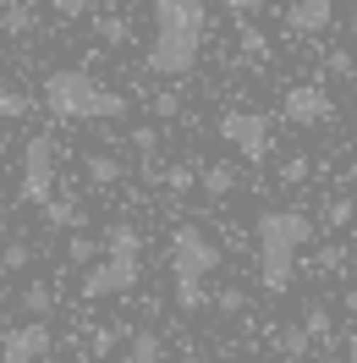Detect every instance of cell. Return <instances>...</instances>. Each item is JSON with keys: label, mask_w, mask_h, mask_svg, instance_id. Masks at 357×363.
Masks as SVG:
<instances>
[{"label": "cell", "mask_w": 357, "mask_h": 363, "mask_svg": "<svg viewBox=\"0 0 357 363\" xmlns=\"http://www.w3.org/2000/svg\"><path fill=\"white\" fill-rule=\"evenodd\" d=\"M154 39H149V72L154 77H187L203 55V0H149Z\"/></svg>", "instance_id": "cell-1"}, {"label": "cell", "mask_w": 357, "mask_h": 363, "mask_svg": "<svg viewBox=\"0 0 357 363\" xmlns=\"http://www.w3.org/2000/svg\"><path fill=\"white\" fill-rule=\"evenodd\" d=\"M253 237H259V286L269 297H280L291 286V275H297V259L302 248L313 242V220L308 209H264L259 220H253Z\"/></svg>", "instance_id": "cell-2"}, {"label": "cell", "mask_w": 357, "mask_h": 363, "mask_svg": "<svg viewBox=\"0 0 357 363\" xmlns=\"http://www.w3.org/2000/svg\"><path fill=\"white\" fill-rule=\"evenodd\" d=\"M45 105L61 121H115V116H127V99L105 83H94L83 67H61L45 77Z\"/></svg>", "instance_id": "cell-3"}, {"label": "cell", "mask_w": 357, "mask_h": 363, "mask_svg": "<svg viewBox=\"0 0 357 363\" xmlns=\"http://www.w3.org/2000/svg\"><path fill=\"white\" fill-rule=\"evenodd\" d=\"M220 270V242L203 226H176L171 231V275L176 281H203Z\"/></svg>", "instance_id": "cell-4"}, {"label": "cell", "mask_w": 357, "mask_h": 363, "mask_svg": "<svg viewBox=\"0 0 357 363\" xmlns=\"http://www.w3.org/2000/svg\"><path fill=\"white\" fill-rule=\"evenodd\" d=\"M220 138L242 160H253V165H264V160L275 155V133H269L264 111H225L220 116Z\"/></svg>", "instance_id": "cell-5"}, {"label": "cell", "mask_w": 357, "mask_h": 363, "mask_svg": "<svg viewBox=\"0 0 357 363\" xmlns=\"http://www.w3.org/2000/svg\"><path fill=\"white\" fill-rule=\"evenodd\" d=\"M23 199L28 204L55 199V138H45V133H33L23 149Z\"/></svg>", "instance_id": "cell-6"}, {"label": "cell", "mask_w": 357, "mask_h": 363, "mask_svg": "<svg viewBox=\"0 0 357 363\" xmlns=\"http://www.w3.org/2000/svg\"><path fill=\"white\" fill-rule=\"evenodd\" d=\"M137 281H143L137 259H115V253H105V259L89 264V275H83V297H89V303H99V297H127Z\"/></svg>", "instance_id": "cell-7"}, {"label": "cell", "mask_w": 357, "mask_h": 363, "mask_svg": "<svg viewBox=\"0 0 357 363\" xmlns=\"http://www.w3.org/2000/svg\"><path fill=\"white\" fill-rule=\"evenodd\" d=\"M50 347H55L50 325L45 319H28V325H17V330L0 336V363H45Z\"/></svg>", "instance_id": "cell-8"}, {"label": "cell", "mask_w": 357, "mask_h": 363, "mask_svg": "<svg viewBox=\"0 0 357 363\" xmlns=\"http://www.w3.org/2000/svg\"><path fill=\"white\" fill-rule=\"evenodd\" d=\"M280 111H286L291 127H324V121L335 116V99L319 89V83H297V89H286Z\"/></svg>", "instance_id": "cell-9"}, {"label": "cell", "mask_w": 357, "mask_h": 363, "mask_svg": "<svg viewBox=\"0 0 357 363\" xmlns=\"http://www.w3.org/2000/svg\"><path fill=\"white\" fill-rule=\"evenodd\" d=\"M330 23H335V0H291V6H286V28H291V33H302V39L324 33Z\"/></svg>", "instance_id": "cell-10"}, {"label": "cell", "mask_w": 357, "mask_h": 363, "mask_svg": "<svg viewBox=\"0 0 357 363\" xmlns=\"http://www.w3.org/2000/svg\"><path fill=\"white\" fill-rule=\"evenodd\" d=\"M237 187H242V171H237L231 160H209V165H198V193L209 199V204H225Z\"/></svg>", "instance_id": "cell-11"}, {"label": "cell", "mask_w": 357, "mask_h": 363, "mask_svg": "<svg viewBox=\"0 0 357 363\" xmlns=\"http://www.w3.org/2000/svg\"><path fill=\"white\" fill-rule=\"evenodd\" d=\"M313 347H319V341H313V330L302 325V319H297V325H275V352H280L286 363H302Z\"/></svg>", "instance_id": "cell-12"}, {"label": "cell", "mask_w": 357, "mask_h": 363, "mask_svg": "<svg viewBox=\"0 0 357 363\" xmlns=\"http://www.w3.org/2000/svg\"><path fill=\"white\" fill-rule=\"evenodd\" d=\"M105 253H115V259H137V253H143V231H137L132 220L105 226Z\"/></svg>", "instance_id": "cell-13"}, {"label": "cell", "mask_w": 357, "mask_h": 363, "mask_svg": "<svg viewBox=\"0 0 357 363\" xmlns=\"http://www.w3.org/2000/svg\"><path fill=\"white\" fill-rule=\"evenodd\" d=\"M171 303H176L181 314H203V308H215V292H209L203 281H176V286H171Z\"/></svg>", "instance_id": "cell-14"}, {"label": "cell", "mask_w": 357, "mask_h": 363, "mask_svg": "<svg viewBox=\"0 0 357 363\" xmlns=\"http://www.w3.org/2000/svg\"><path fill=\"white\" fill-rule=\"evenodd\" d=\"M39 209H45V226H55V231L83 226V204H77V199H50V204H39Z\"/></svg>", "instance_id": "cell-15"}, {"label": "cell", "mask_w": 357, "mask_h": 363, "mask_svg": "<svg viewBox=\"0 0 357 363\" xmlns=\"http://www.w3.org/2000/svg\"><path fill=\"white\" fill-rule=\"evenodd\" d=\"M165 347H159V330H127V363H159Z\"/></svg>", "instance_id": "cell-16"}, {"label": "cell", "mask_w": 357, "mask_h": 363, "mask_svg": "<svg viewBox=\"0 0 357 363\" xmlns=\"http://www.w3.org/2000/svg\"><path fill=\"white\" fill-rule=\"evenodd\" d=\"M115 347H121V325H89V336H83V358H110Z\"/></svg>", "instance_id": "cell-17"}, {"label": "cell", "mask_w": 357, "mask_h": 363, "mask_svg": "<svg viewBox=\"0 0 357 363\" xmlns=\"http://www.w3.org/2000/svg\"><path fill=\"white\" fill-rule=\"evenodd\" d=\"M28 28H33V6H28V0H6V6H0V33H6V39H23Z\"/></svg>", "instance_id": "cell-18"}, {"label": "cell", "mask_w": 357, "mask_h": 363, "mask_svg": "<svg viewBox=\"0 0 357 363\" xmlns=\"http://www.w3.org/2000/svg\"><path fill=\"white\" fill-rule=\"evenodd\" d=\"M17 303H23V314H28V319H50V314H55V292H50L45 281H28Z\"/></svg>", "instance_id": "cell-19"}, {"label": "cell", "mask_w": 357, "mask_h": 363, "mask_svg": "<svg viewBox=\"0 0 357 363\" xmlns=\"http://www.w3.org/2000/svg\"><path fill=\"white\" fill-rule=\"evenodd\" d=\"M159 182H165V193H171V199H187V193L198 187V165L176 160V165H165V171H159Z\"/></svg>", "instance_id": "cell-20"}, {"label": "cell", "mask_w": 357, "mask_h": 363, "mask_svg": "<svg viewBox=\"0 0 357 363\" xmlns=\"http://www.w3.org/2000/svg\"><path fill=\"white\" fill-rule=\"evenodd\" d=\"M99 253H105V242H94V237H83V231H72V237H67V264H77V270L99 264Z\"/></svg>", "instance_id": "cell-21"}, {"label": "cell", "mask_w": 357, "mask_h": 363, "mask_svg": "<svg viewBox=\"0 0 357 363\" xmlns=\"http://www.w3.org/2000/svg\"><path fill=\"white\" fill-rule=\"evenodd\" d=\"M83 171H89L94 187H115V182H121V160H115V155H89V160H83Z\"/></svg>", "instance_id": "cell-22"}, {"label": "cell", "mask_w": 357, "mask_h": 363, "mask_svg": "<svg viewBox=\"0 0 357 363\" xmlns=\"http://www.w3.org/2000/svg\"><path fill=\"white\" fill-rule=\"evenodd\" d=\"M94 33H99V39H105V45L110 50H121V45H132V23H127V17H99V23H94Z\"/></svg>", "instance_id": "cell-23"}, {"label": "cell", "mask_w": 357, "mask_h": 363, "mask_svg": "<svg viewBox=\"0 0 357 363\" xmlns=\"http://www.w3.org/2000/svg\"><path fill=\"white\" fill-rule=\"evenodd\" d=\"M28 264H33V242H28V237H17V242H6V248H0V270H6V275L28 270Z\"/></svg>", "instance_id": "cell-24"}, {"label": "cell", "mask_w": 357, "mask_h": 363, "mask_svg": "<svg viewBox=\"0 0 357 363\" xmlns=\"http://www.w3.org/2000/svg\"><path fill=\"white\" fill-rule=\"evenodd\" d=\"M237 45H242V67H253V61H269V39L259 33V28H247V23H242Z\"/></svg>", "instance_id": "cell-25"}, {"label": "cell", "mask_w": 357, "mask_h": 363, "mask_svg": "<svg viewBox=\"0 0 357 363\" xmlns=\"http://www.w3.org/2000/svg\"><path fill=\"white\" fill-rule=\"evenodd\" d=\"M352 220H357V204H352V199H330V204H324V226H330V231H346Z\"/></svg>", "instance_id": "cell-26"}, {"label": "cell", "mask_w": 357, "mask_h": 363, "mask_svg": "<svg viewBox=\"0 0 357 363\" xmlns=\"http://www.w3.org/2000/svg\"><path fill=\"white\" fill-rule=\"evenodd\" d=\"M28 111H33V105H28V94H17V89H0V121H23Z\"/></svg>", "instance_id": "cell-27"}, {"label": "cell", "mask_w": 357, "mask_h": 363, "mask_svg": "<svg viewBox=\"0 0 357 363\" xmlns=\"http://www.w3.org/2000/svg\"><path fill=\"white\" fill-rule=\"evenodd\" d=\"M352 72H357L352 50H330V55H324V77H335V83H346Z\"/></svg>", "instance_id": "cell-28"}, {"label": "cell", "mask_w": 357, "mask_h": 363, "mask_svg": "<svg viewBox=\"0 0 357 363\" xmlns=\"http://www.w3.org/2000/svg\"><path fill=\"white\" fill-rule=\"evenodd\" d=\"M302 325L313 330V341H330V308H324V303H308V308H302Z\"/></svg>", "instance_id": "cell-29"}, {"label": "cell", "mask_w": 357, "mask_h": 363, "mask_svg": "<svg viewBox=\"0 0 357 363\" xmlns=\"http://www.w3.org/2000/svg\"><path fill=\"white\" fill-rule=\"evenodd\" d=\"M215 308H220V314H242L247 292H242V286H220V292H215Z\"/></svg>", "instance_id": "cell-30"}, {"label": "cell", "mask_w": 357, "mask_h": 363, "mask_svg": "<svg viewBox=\"0 0 357 363\" xmlns=\"http://www.w3.org/2000/svg\"><path fill=\"white\" fill-rule=\"evenodd\" d=\"M149 111H154L159 121H176V111H181V94H171V89H159V94H154V105H149Z\"/></svg>", "instance_id": "cell-31"}, {"label": "cell", "mask_w": 357, "mask_h": 363, "mask_svg": "<svg viewBox=\"0 0 357 363\" xmlns=\"http://www.w3.org/2000/svg\"><path fill=\"white\" fill-rule=\"evenodd\" d=\"M280 182H286V187H297V182H308V160H302V155H291L286 165H280Z\"/></svg>", "instance_id": "cell-32"}, {"label": "cell", "mask_w": 357, "mask_h": 363, "mask_svg": "<svg viewBox=\"0 0 357 363\" xmlns=\"http://www.w3.org/2000/svg\"><path fill=\"white\" fill-rule=\"evenodd\" d=\"M132 149H137V155H149V160H154V149H159V133H154V127H132Z\"/></svg>", "instance_id": "cell-33"}, {"label": "cell", "mask_w": 357, "mask_h": 363, "mask_svg": "<svg viewBox=\"0 0 357 363\" xmlns=\"http://www.w3.org/2000/svg\"><path fill=\"white\" fill-rule=\"evenodd\" d=\"M50 11H55V17H83L89 0H50Z\"/></svg>", "instance_id": "cell-34"}, {"label": "cell", "mask_w": 357, "mask_h": 363, "mask_svg": "<svg viewBox=\"0 0 357 363\" xmlns=\"http://www.w3.org/2000/svg\"><path fill=\"white\" fill-rule=\"evenodd\" d=\"M225 11H237V17H253V11H264L269 0H220Z\"/></svg>", "instance_id": "cell-35"}, {"label": "cell", "mask_w": 357, "mask_h": 363, "mask_svg": "<svg viewBox=\"0 0 357 363\" xmlns=\"http://www.w3.org/2000/svg\"><path fill=\"white\" fill-rule=\"evenodd\" d=\"M346 363H357V330L346 336Z\"/></svg>", "instance_id": "cell-36"}, {"label": "cell", "mask_w": 357, "mask_h": 363, "mask_svg": "<svg viewBox=\"0 0 357 363\" xmlns=\"http://www.w3.org/2000/svg\"><path fill=\"white\" fill-rule=\"evenodd\" d=\"M346 308H352V314H357V281H352V286H346Z\"/></svg>", "instance_id": "cell-37"}, {"label": "cell", "mask_w": 357, "mask_h": 363, "mask_svg": "<svg viewBox=\"0 0 357 363\" xmlns=\"http://www.w3.org/2000/svg\"><path fill=\"white\" fill-rule=\"evenodd\" d=\"M346 182H352V193H357V155H352V165H346Z\"/></svg>", "instance_id": "cell-38"}, {"label": "cell", "mask_w": 357, "mask_h": 363, "mask_svg": "<svg viewBox=\"0 0 357 363\" xmlns=\"http://www.w3.org/2000/svg\"><path fill=\"white\" fill-rule=\"evenodd\" d=\"M0 155H6V138H0Z\"/></svg>", "instance_id": "cell-39"}]
</instances>
